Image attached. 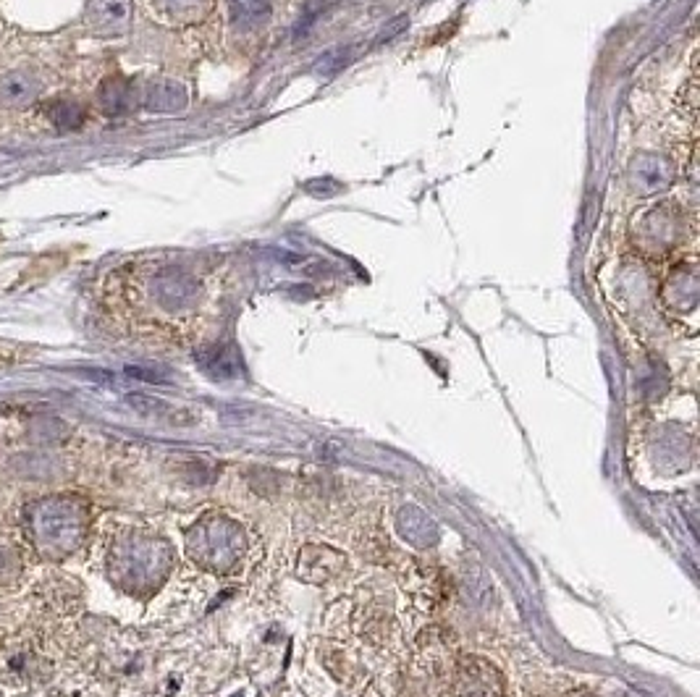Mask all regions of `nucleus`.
Wrapping results in <instances>:
<instances>
[{"mask_svg":"<svg viewBox=\"0 0 700 697\" xmlns=\"http://www.w3.org/2000/svg\"><path fill=\"white\" fill-rule=\"evenodd\" d=\"M682 236V215L674 205H653L635 223V239L645 255H669Z\"/></svg>","mask_w":700,"mask_h":697,"instance_id":"nucleus-1","label":"nucleus"},{"mask_svg":"<svg viewBox=\"0 0 700 697\" xmlns=\"http://www.w3.org/2000/svg\"><path fill=\"white\" fill-rule=\"evenodd\" d=\"M674 179H677L674 166L664 155H656V152H640L638 158L630 163V184L643 197L664 192V189L672 187Z\"/></svg>","mask_w":700,"mask_h":697,"instance_id":"nucleus-2","label":"nucleus"},{"mask_svg":"<svg viewBox=\"0 0 700 697\" xmlns=\"http://www.w3.org/2000/svg\"><path fill=\"white\" fill-rule=\"evenodd\" d=\"M87 16H90V24L98 32L113 35V32H121L129 24L132 0H92Z\"/></svg>","mask_w":700,"mask_h":697,"instance_id":"nucleus-3","label":"nucleus"},{"mask_svg":"<svg viewBox=\"0 0 700 697\" xmlns=\"http://www.w3.org/2000/svg\"><path fill=\"white\" fill-rule=\"evenodd\" d=\"M37 92H40V82L27 71H14L0 79V105H8V108L32 103Z\"/></svg>","mask_w":700,"mask_h":697,"instance_id":"nucleus-4","label":"nucleus"},{"mask_svg":"<svg viewBox=\"0 0 700 697\" xmlns=\"http://www.w3.org/2000/svg\"><path fill=\"white\" fill-rule=\"evenodd\" d=\"M147 108L158 113H176L187 105V92L176 82H155L145 97Z\"/></svg>","mask_w":700,"mask_h":697,"instance_id":"nucleus-5","label":"nucleus"},{"mask_svg":"<svg viewBox=\"0 0 700 697\" xmlns=\"http://www.w3.org/2000/svg\"><path fill=\"white\" fill-rule=\"evenodd\" d=\"M231 19L242 29L263 27L273 16V0H229Z\"/></svg>","mask_w":700,"mask_h":697,"instance_id":"nucleus-6","label":"nucleus"},{"mask_svg":"<svg viewBox=\"0 0 700 697\" xmlns=\"http://www.w3.org/2000/svg\"><path fill=\"white\" fill-rule=\"evenodd\" d=\"M160 3L166 6L168 16L187 21L200 19L202 14H208L210 8V0H160Z\"/></svg>","mask_w":700,"mask_h":697,"instance_id":"nucleus-7","label":"nucleus"},{"mask_svg":"<svg viewBox=\"0 0 700 697\" xmlns=\"http://www.w3.org/2000/svg\"><path fill=\"white\" fill-rule=\"evenodd\" d=\"M50 118H53V124L69 126V129H74V126H79L84 121V111L79 103H71V100H58V103H53V108H50Z\"/></svg>","mask_w":700,"mask_h":697,"instance_id":"nucleus-8","label":"nucleus"},{"mask_svg":"<svg viewBox=\"0 0 700 697\" xmlns=\"http://www.w3.org/2000/svg\"><path fill=\"white\" fill-rule=\"evenodd\" d=\"M100 95H103V105L111 113L124 111L126 105H129V87H126V82H121V79H111V82L105 84Z\"/></svg>","mask_w":700,"mask_h":697,"instance_id":"nucleus-9","label":"nucleus"},{"mask_svg":"<svg viewBox=\"0 0 700 697\" xmlns=\"http://www.w3.org/2000/svg\"><path fill=\"white\" fill-rule=\"evenodd\" d=\"M21 357H24V354H21L19 346L6 344V341H0V367L14 365L16 359H21Z\"/></svg>","mask_w":700,"mask_h":697,"instance_id":"nucleus-10","label":"nucleus"}]
</instances>
